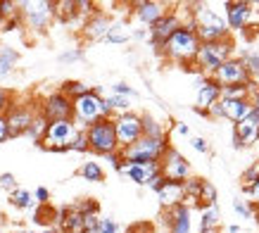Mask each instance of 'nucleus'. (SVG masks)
Returning <instances> with one entry per match:
<instances>
[{
    "instance_id": "obj_54",
    "label": "nucleus",
    "mask_w": 259,
    "mask_h": 233,
    "mask_svg": "<svg viewBox=\"0 0 259 233\" xmlns=\"http://www.w3.org/2000/svg\"><path fill=\"white\" fill-rule=\"evenodd\" d=\"M207 116H209V119H224V116H221V105H219V100H217L212 107L207 109Z\"/></svg>"
},
{
    "instance_id": "obj_44",
    "label": "nucleus",
    "mask_w": 259,
    "mask_h": 233,
    "mask_svg": "<svg viewBox=\"0 0 259 233\" xmlns=\"http://www.w3.org/2000/svg\"><path fill=\"white\" fill-rule=\"evenodd\" d=\"M98 231L100 233H121L119 224L112 217H98Z\"/></svg>"
},
{
    "instance_id": "obj_9",
    "label": "nucleus",
    "mask_w": 259,
    "mask_h": 233,
    "mask_svg": "<svg viewBox=\"0 0 259 233\" xmlns=\"http://www.w3.org/2000/svg\"><path fill=\"white\" fill-rule=\"evenodd\" d=\"M112 124H114V133H117V145L119 150L134 145L136 140L143 136V122L141 114H136L134 109L131 112H124V114L112 116Z\"/></svg>"
},
{
    "instance_id": "obj_49",
    "label": "nucleus",
    "mask_w": 259,
    "mask_h": 233,
    "mask_svg": "<svg viewBox=\"0 0 259 233\" xmlns=\"http://www.w3.org/2000/svg\"><path fill=\"white\" fill-rule=\"evenodd\" d=\"M243 190H245V195L250 198L252 205H257L259 207V179L254 181V183H250V186H243Z\"/></svg>"
},
{
    "instance_id": "obj_14",
    "label": "nucleus",
    "mask_w": 259,
    "mask_h": 233,
    "mask_svg": "<svg viewBox=\"0 0 259 233\" xmlns=\"http://www.w3.org/2000/svg\"><path fill=\"white\" fill-rule=\"evenodd\" d=\"M221 98V86L214 81L212 76L197 79L195 84V105H193V112L200 116H207V109L212 107L214 102Z\"/></svg>"
},
{
    "instance_id": "obj_28",
    "label": "nucleus",
    "mask_w": 259,
    "mask_h": 233,
    "mask_svg": "<svg viewBox=\"0 0 259 233\" xmlns=\"http://www.w3.org/2000/svg\"><path fill=\"white\" fill-rule=\"evenodd\" d=\"M219 224H221V210L219 205H209V207H202L200 210V231H219Z\"/></svg>"
},
{
    "instance_id": "obj_45",
    "label": "nucleus",
    "mask_w": 259,
    "mask_h": 233,
    "mask_svg": "<svg viewBox=\"0 0 259 233\" xmlns=\"http://www.w3.org/2000/svg\"><path fill=\"white\" fill-rule=\"evenodd\" d=\"M0 188H3V190H8V193H12L15 188H19L17 176L12 174V171H3V174H0Z\"/></svg>"
},
{
    "instance_id": "obj_32",
    "label": "nucleus",
    "mask_w": 259,
    "mask_h": 233,
    "mask_svg": "<svg viewBox=\"0 0 259 233\" xmlns=\"http://www.w3.org/2000/svg\"><path fill=\"white\" fill-rule=\"evenodd\" d=\"M217 188H214L212 181L202 179L200 181V193H197V210H202V207H209V205H217Z\"/></svg>"
},
{
    "instance_id": "obj_19",
    "label": "nucleus",
    "mask_w": 259,
    "mask_h": 233,
    "mask_svg": "<svg viewBox=\"0 0 259 233\" xmlns=\"http://www.w3.org/2000/svg\"><path fill=\"white\" fill-rule=\"evenodd\" d=\"M134 8V17L143 26H152L155 22H159L162 17L169 12V3H159V0H138L131 5Z\"/></svg>"
},
{
    "instance_id": "obj_3",
    "label": "nucleus",
    "mask_w": 259,
    "mask_h": 233,
    "mask_svg": "<svg viewBox=\"0 0 259 233\" xmlns=\"http://www.w3.org/2000/svg\"><path fill=\"white\" fill-rule=\"evenodd\" d=\"M100 119H112V112L105 105V93L100 88H91L86 95L71 100V122L76 129L86 131Z\"/></svg>"
},
{
    "instance_id": "obj_6",
    "label": "nucleus",
    "mask_w": 259,
    "mask_h": 233,
    "mask_svg": "<svg viewBox=\"0 0 259 233\" xmlns=\"http://www.w3.org/2000/svg\"><path fill=\"white\" fill-rule=\"evenodd\" d=\"M169 145H171L169 138H148V136H141L134 145L119 150V152H121V160H124V162L145 164V162H159Z\"/></svg>"
},
{
    "instance_id": "obj_57",
    "label": "nucleus",
    "mask_w": 259,
    "mask_h": 233,
    "mask_svg": "<svg viewBox=\"0 0 259 233\" xmlns=\"http://www.w3.org/2000/svg\"><path fill=\"white\" fill-rule=\"evenodd\" d=\"M250 102H252V112H259V91L250 98Z\"/></svg>"
},
{
    "instance_id": "obj_60",
    "label": "nucleus",
    "mask_w": 259,
    "mask_h": 233,
    "mask_svg": "<svg viewBox=\"0 0 259 233\" xmlns=\"http://www.w3.org/2000/svg\"><path fill=\"white\" fill-rule=\"evenodd\" d=\"M83 233H100V231H98V226H95V228H88V231H83Z\"/></svg>"
},
{
    "instance_id": "obj_25",
    "label": "nucleus",
    "mask_w": 259,
    "mask_h": 233,
    "mask_svg": "<svg viewBox=\"0 0 259 233\" xmlns=\"http://www.w3.org/2000/svg\"><path fill=\"white\" fill-rule=\"evenodd\" d=\"M131 24L124 22V19H112V26L110 31H107V36H105V43H110V46H126L128 41H131Z\"/></svg>"
},
{
    "instance_id": "obj_17",
    "label": "nucleus",
    "mask_w": 259,
    "mask_h": 233,
    "mask_svg": "<svg viewBox=\"0 0 259 233\" xmlns=\"http://www.w3.org/2000/svg\"><path fill=\"white\" fill-rule=\"evenodd\" d=\"M259 140V112H252L247 119L233 124V148H247Z\"/></svg>"
},
{
    "instance_id": "obj_47",
    "label": "nucleus",
    "mask_w": 259,
    "mask_h": 233,
    "mask_svg": "<svg viewBox=\"0 0 259 233\" xmlns=\"http://www.w3.org/2000/svg\"><path fill=\"white\" fill-rule=\"evenodd\" d=\"M12 102H15V95L10 93L8 88L0 86V114H5V112L12 107Z\"/></svg>"
},
{
    "instance_id": "obj_34",
    "label": "nucleus",
    "mask_w": 259,
    "mask_h": 233,
    "mask_svg": "<svg viewBox=\"0 0 259 233\" xmlns=\"http://www.w3.org/2000/svg\"><path fill=\"white\" fill-rule=\"evenodd\" d=\"M105 105L112 112V116L124 114V112H131V100L128 98H121V95H105Z\"/></svg>"
},
{
    "instance_id": "obj_4",
    "label": "nucleus",
    "mask_w": 259,
    "mask_h": 233,
    "mask_svg": "<svg viewBox=\"0 0 259 233\" xmlns=\"http://www.w3.org/2000/svg\"><path fill=\"white\" fill-rule=\"evenodd\" d=\"M233 53H236V41H233V36H228V38H224V41L200 43L197 55H195V67L202 71L204 76H212L226 60L236 57Z\"/></svg>"
},
{
    "instance_id": "obj_21",
    "label": "nucleus",
    "mask_w": 259,
    "mask_h": 233,
    "mask_svg": "<svg viewBox=\"0 0 259 233\" xmlns=\"http://www.w3.org/2000/svg\"><path fill=\"white\" fill-rule=\"evenodd\" d=\"M55 228L57 233H83L86 231V217L74 205L62 207L55 214Z\"/></svg>"
},
{
    "instance_id": "obj_20",
    "label": "nucleus",
    "mask_w": 259,
    "mask_h": 233,
    "mask_svg": "<svg viewBox=\"0 0 259 233\" xmlns=\"http://www.w3.org/2000/svg\"><path fill=\"white\" fill-rule=\"evenodd\" d=\"M164 226L169 233H193V207L183 202L171 210H164Z\"/></svg>"
},
{
    "instance_id": "obj_1",
    "label": "nucleus",
    "mask_w": 259,
    "mask_h": 233,
    "mask_svg": "<svg viewBox=\"0 0 259 233\" xmlns=\"http://www.w3.org/2000/svg\"><path fill=\"white\" fill-rule=\"evenodd\" d=\"M190 24L195 29L200 43H209V41H224L231 36L226 26V19L212 3H193L190 5Z\"/></svg>"
},
{
    "instance_id": "obj_8",
    "label": "nucleus",
    "mask_w": 259,
    "mask_h": 233,
    "mask_svg": "<svg viewBox=\"0 0 259 233\" xmlns=\"http://www.w3.org/2000/svg\"><path fill=\"white\" fill-rule=\"evenodd\" d=\"M76 126L71 119H60V122H48L46 136L40 138V148L48 152H69V143L76 136Z\"/></svg>"
},
{
    "instance_id": "obj_51",
    "label": "nucleus",
    "mask_w": 259,
    "mask_h": 233,
    "mask_svg": "<svg viewBox=\"0 0 259 233\" xmlns=\"http://www.w3.org/2000/svg\"><path fill=\"white\" fill-rule=\"evenodd\" d=\"M5 140H10V129L5 114H0V143H5Z\"/></svg>"
},
{
    "instance_id": "obj_26",
    "label": "nucleus",
    "mask_w": 259,
    "mask_h": 233,
    "mask_svg": "<svg viewBox=\"0 0 259 233\" xmlns=\"http://www.w3.org/2000/svg\"><path fill=\"white\" fill-rule=\"evenodd\" d=\"M257 91V81H247L243 86H226L221 88V100H250Z\"/></svg>"
},
{
    "instance_id": "obj_46",
    "label": "nucleus",
    "mask_w": 259,
    "mask_h": 233,
    "mask_svg": "<svg viewBox=\"0 0 259 233\" xmlns=\"http://www.w3.org/2000/svg\"><path fill=\"white\" fill-rule=\"evenodd\" d=\"M259 179V162H252L247 169L243 171V186H250Z\"/></svg>"
},
{
    "instance_id": "obj_16",
    "label": "nucleus",
    "mask_w": 259,
    "mask_h": 233,
    "mask_svg": "<svg viewBox=\"0 0 259 233\" xmlns=\"http://www.w3.org/2000/svg\"><path fill=\"white\" fill-rule=\"evenodd\" d=\"M40 114L46 116L48 122H60V119H71V100L62 91L50 93L46 100L40 102Z\"/></svg>"
},
{
    "instance_id": "obj_31",
    "label": "nucleus",
    "mask_w": 259,
    "mask_h": 233,
    "mask_svg": "<svg viewBox=\"0 0 259 233\" xmlns=\"http://www.w3.org/2000/svg\"><path fill=\"white\" fill-rule=\"evenodd\" d=\"M10 205L15 207V210H33L36 207V202H33V193L31 190H26V188H15L12 193H10Z\"/></svg>"
},
{
    "instance_id": "obj_36",
    "label": "nucleus",
    "mask_w": 259,
    "mask_h": 233,
    "mask_svg": "<svg viewBox=\"0 0 259 233\" xmlns=\"http://www.w3.org/2000/svg\"><path fill=\"white\" fill-rule=\"evenodd\" d=\"M91 88H93V86L83 84V81H64V84L60 86V91H62L69 100H76V98H81V95H86Z\"/></svg>"
},
{
    "instance_id": "obj_41",
    "label": "nucleus",
    "mask_w": 259,
    "mask_h": 233,
    "mask_svg": "<svg viewBox=\"0 0 259 233\" xmlns=\"http://www.w3.org/2000/svg\"><path fill=\"white\" fill-rule=\"evenodd\" d=\"M69 152H79V155H83V152H88V138H86V131H76V136H74V140L69 143Z\"/></svg>"
},
{
    "instance_id": "obj_5",
    "label": "nucleus",
    "mask_w": 259,
    "mask_h": 233,
    "mask_svg": "<svg viewBox=\"0 0 259 233\" xmlns=\"http://www.w3.org/2000/svg\"><path fill=\"white\" fill-rule=\"evenodd\" d=\"M22 26L31 29L33 33H46L50 24L55 22V3L53 0H24L19 3Z\"/></svg>"
},
{
    "instance_id": "obj_56",
    "label": "nucleus",
    "mask_w": 259,
    "mask_h": 233,
    "mask_svg": "<svg viewBox=\"0 0 259 233\" xmlns=\"http://www.w3.org/2000/svg\"><path fill=\"white\" fill-rule=\"evenodd\" d=\"M128 233H152V226L150 224H138V226H131Z\"/></svg>"
},
{
    "instance_id": "obj_15",
    "label": "nucleus",
    "mask_w": 259,
    "mask_h": 233,
    "mask_svg": "<svg viewBox=\"0 0 259 233\" xmlns=\"http://www.w3.org/2000/svg\"><path fill=\"white\" fill-rule=\"evenodd\" d=\"M212 79L221 86V88H226V86H243V84H247V81H252L250 74L245 71L243 62H240V57L226 60V62L212 74Z\"/></svg>"
},
{
    "instance_id": "obj_40",
    "label": "nucleus",
    "mask_w": 259,
    "mask_h": 233,
    "mask_svg": "<svg viewBox=\"0 0 259 233\" xmlns=\"http://www.w3.org/2000/svg\"><path fill=\"white\" fill-rule=\"evenodd\" d=\"M112 95H121V98L134 100V98H138V91H136L134 86H128L126 81H114L112 84Z\"/></svg>"
},
{
    "instance_id": "obj_35",
    "label": "nucleus",
    "mask_w": 259,
    "mask_h": 233,
    "mask_svg": "<svg viewBox=\"0 0 259 233\" xmlns=\"http://www.w3.org/2000/svg\"><path fill=\"white\" fill-rule=\"evenodd\" d=\"M46 129H48V119H46L43 114H40V109H38V114L33 116L31 126L26 129V133H24V136H29V138L33 140V143H40V138L46 136Z\"/></svg>"
},
{
    "instance_id": "obj_23",
    "label": "nucleus",
    "mask_w": 259,
    "mask_h": 233,
    "mask_svg": "<svg viewBox=\"0 0 259 233\" xmlns=\"http://www.w3.org/2000/svg\"><path fill=\"white\" fill-rule=\"evenodd\" d=\"M157 200L164 210H171L176 205H183L186 202V190H183V183L181 181H164V186L159 188L157 193Z\"/></svg>"
},
{
    "instance_id": "obj_39",
    "label": "nucleus",
    "mask_w": 259,
    "mask_h": 233,
    "mask_svg": "<svg viewBox=\"0 0 259 233\" xmlns=\"http://www.w3.org/2000/svg\"><path fill=\"white\" fill-rule=\"evenodd\" d=\"M83 57H86L83 48H71V50H64V53H60L57 62H60V64H74V62H81Z\"/></svg>"
},
{
    "instance_id": "obj_62",
    "label": "nucleus",
    "mask_w": 259,
    "mask_h": 233,
    "mask_svg": "<svg viewBox=\"0 0 259 233\" xmlns=\"http://www.w3.org/2000/svg\"><path fill=\"white\" fill-rule=\"evenodd\" d=\"M0 29H3V17H0Z\"/></svg>"
},
{
    "instance_id": "obj_18",
    "label": "nucleus",
    "mask_w": 259,
    "mask_h": 233,
    "mask_svg": "<svg viewBox=\"0 0 259 233\" xmlns=\"http://www.w3.org/2000/svg\"><path fill=\"white\" fill-rule=\"evenodd\" d=\"M117 174L126 176L128 181H134L136 186H148L150 181L159 174V162H145V164H141V162H124Z\"/></svg>"
},
{
    "instance_id": "obj_42",
    "label": "nucleus",
    "mask_w": 259,
    "mask_h": 233,
    "mask_svg": "<svg viewBox=\"0 0 259 233\" xmlns=\"http://www.w3.org/2000/svg\"><path fill=\"white\" fill-rule=\"evenodd\" d=\"M0 17H3V22L12 19V17H19V3H15V0H0Z\"/></svg>"
},
{
    "instance_id": "obj_58",
    "label": "nucleus",
    "mask_w": 259,
    "mask_h": 233,
    "mask_svg": "<svg viewBox=\"0 0 259 233\" xmlns=\"http://www.w3.org/2000/svg\"><path fill=\"white\" fill-rule=\"evenodd\" d=\"M226 233H243V226H240V224H231L226 228Z\"/></svg>"
},
{
    "instance_id": "obj_53",
    "label": "nucleus",
    "mask_w": 259,
    "mask_h": 233,
    "mask_svg": "<svg viewBox=\"0 0 259 233\" xmlns=\"http://www.w3.org/2000/svg\"><path fill=\"white\" fill-rule=\"evenodd\" d=\"M174 131L179 133V136H183V138H188V136H190V126L186 124V122H176V124H174Z\"/></svg>"
},
{
    "instance_id": "obj_24",
    "label": "nucleus",
    "mask_w": 259,
    "mask_h": 233,
    "mask_svg": "<svg viewBox=\"0 0 259 233\" xmlns=\"http://www.w3.org/2000/svg\"><path fill=\"white\" fill-rule=\"evenodd\" d=\"M219 105H221V116L228 119L231 124H238V122H243V119H247L252 114L250 100H221L219 98Z\"/></svg>"
},
{
    "instance_id": "obj_30",
    "label": "nucleus",
    "mask_w": 259,
    "mask_h": 233,
    "mask_svg": "<svg viewBox=\"0 0 259 233\" xmlns=\"http://www.w3.org/2000/svg\"><path fill=\"white\" fill-rule=\"evenodd\" d=\"M79 176L88 183H102L105 181V169L100 167V162H93V160H86V162L79 167Z\"/></svg>"
},
{
    "instance_id": "obj_43",
    "label": "nucleus",
    "mask_w": 259,
    "mask_h": 233,
    "mask_svg": "<svg viewBox=\"0 0 259 233\" xmlns=\"http://www.w3.org/2000/svg\"><path fill=\"white\" fill-rule=\"evenodd\" d=\"M190 148L200 152V155H209V140L204 138V136H190Z\"/></svg>"
},
{
    "instance_id": "obj_27",
    "label": "nucleus",
    "mask_w": 259,
    "mask_h": 233,
    "mask_svg": "<svg viewBox=\"0 0 259 233\" xmlns=\"http://www.w3.org/2000/svg\"><path fill=\"white\" fill-rule=\"evenodd\" d=\"M19 64V50H15L12 46H5L0 43V79L10 76L15 67Z\"/></svg>"
},
{
    "instance_id": "obj_10",
    "label": "nucleus",
    "mask_w": 259,
    "mask_h": 233,
    "mask_svg": "<svg viewBox=\"0 0 259 233\" xmlns=\"http://www.w3.org/2000/svg\"><path fill=\"white\" fill-rule=\"evenodd\" d=\"M254 12H257V10L252 8V3H247V0L224 3V19H226V26H228V31H231V36L236 31L243 33L247 26H252Z\"/></svg>"
},
{
    "instance_id": "obj_63",
    "label": "nucleus",
    "mask_w": 259,
    "mask_h": 233,
    "mask_svg": "<svg viewBox=\"0 0 259 233\" xmlns=\"http://www.w3.org/2000/svg\"><path fill=\"white\" fill-rule=\"evenodd\" d=\"M257 221H259V214H257Z\"/></svg>"
},
{
    "instance_id": "obj_64",
    "label": "nucleus",
    "mask_w": 259,
    "mask_h": 233,
    "mask_svg": "<svg viewBox=\"0 0 259 233\" xmlns=\"http://www.w3.org/2000/svg\"><path fill=\"white\" fill-rule=\"evenodd\" d=\"M124 233H128V231H124Z\"/></svg>"
},
{
    "instance_id": "obj_29",
    "label": "nucleus",
    "mask_w": 259,
    "mask_h": 233,
    "mask_svg": "<svg viewBox=\"0 0 259 233\" xmlns=\"http://www.w3.org/2000/svg\"><path fill=\"white\" fill-rule=\"evenodd\" d=\"M141 122H143V136H148V138H169L166 136V126L155 119L152 114H141Z\"/></svg>"
},
{
    "instance_id": "obj_7",
    "label": "nucleus",
    "mask_w": 259,
    "mask_h": 233,
    "mask_svg": "<svg viewBox=\"0 0 259 233\" xmlns=\"http://www.w3.org/2000/svg\"><path fill=\"white\" fill-rule=\"evenodd\" d=\"M86 138H88V152H95V155H102V157L119 152L117 133H114L112 119H100L93 126H88Z\"/></svg>"
},
{
    "instance_id": "obj_38",
    "label": "nucleus",
    "mask_w": 259,
    "mask_h": 233,
    "mask_svg": "<svg viewBox=\"0 0 259 233\" xmlns=\"http://www.w3.org/2000/svg\"><path fill=\"white\" fill-rule=\"evenodd\" d=\"M74 207H76L83 217H98V214H100V205H98V200H93V198H83V200H79Z\"/></svg>"
},
{
    "instance_id": "obj_50",
    "label": "nucleus",
    "mask_w": 259,
    "mask_h": 233,
    "mask_svg": "<svg viewBox=\"0 0 259 233\" xmlns=\"http://www.w3.org/2000/svg\"><path fill=\"white\" fill-rule=\"evenodd\" d=\"M105 160L110 162V167L114 171L121 169V164H124V160H121V152H112V155H105Z\"/></svg>"
},
{
    "instance_id": "obj_37",
    "label": "nucleus",
    "mask_w": 259,
    "mask_h": 233,
    "mask_svg": "<svg viewBox=\"0 0 259 233\" xmlns=\"http://www.w3.org/2000/svg\"><path fill=\"white\" fill-rule=\"evenodd\" d=\"M233 212H236L240 219H252L257 214L254 205H252L250 200H245V198H236V200H233Z\"/></svg>"
},
{
    "instance_id": "obj_48",
    "label": "nucleus",
    "mask_w": 259,
    "mask_h": 233,
    "mask_svg": "<svg viewBox=\"0 0 259 233\" xmlns=\"http://www.w3.org/2000/svg\"><path fill=\"white\" fill-rule=\"evenodd\" d=\"M33 202L36 205H50V190L46 186H38L33 190Z\"/></svg>"
},
{
    "instance_id": "obj_61",
    "label": "nucleus",
    "mask_w": 259,
    "mask_h": 233,
    "mask_svg": "<svg viewBox=\"0 0 259 233\" xmlns=\"http://www.w3.org/2000/svg\"><path fill=\"white\" fill-rule=\"evenodd\" d=\"M200 233H219V231H200Z\"/></svg>"
},
{
    "instance_id": "obj_2",
    "label": "nucleus",
    "mask_w": 259,
    "mask_h": 233,
    "mask_svg": "<svg viewBox=\"0 0 259 233\" xmlns=\"http://www.w3.org/2000/svg\"><path fill=\"white\" fill-rule=\"evenodd\" d=\"M197 48H200V38H197L193 24H183L181 29L166 38V43L162 46V57H166L169 62L181 64V67H190L195 64V55Z\"/></svg>"
},
{
    "instance_id": "obj_12",
    "label": "nucleus",
    "mask_w": 259,
    "mask_h": 233,
    "mask_svg": "<svg viewBox=\"0 0 259 233\" xmlns=\"http://www.w3.org/2000/svg\"><path fill=\"white\" fill-rule=\"evenodd\" d=\"M183 24H186V22H183V17H181L179 10H169V12H166L159 22H155L152 26H150V29H148V36H150L148 43L155 48V53H157V55L162 53V46L166 43V38H169L176 29H181Z\"/></svg>"
},
{
    "instance_id": "obj_55",
    "label": "nucleus",
    "mask_w": 259,
    "mask_h": 233,
    "mask_svg": "<svg viewBox=\"0 0 259 233\" xmlns=\"http://www.w3.org/2000/svg\"><path fill=\"white\" fill-rule=\"evenodd\" d=\"M148 29H134L131 31V41H148Z\"/></svg>"
},
{
    "instance_id": "obj_52",
    "label": "nucleus",
    "mask_w": 259,
    "mask_h": 233,
    "mask_svg": "<svg viewBox=\"0 0 259 233\" xmlns=\"http://www.w3.org/2000/svg\"><path fill=\"white\" fill-rule=\"evenodd\" d=\"M164 181H166L164 176H162V174H157V176H155V179L150 181V183H148V186H145V188H150V190H152V193H157L159 188L164 186Z\"/></svg>"
},
{
    "instance_id": "obj_13",
    "label": "nucleus",
    "mask_w": 259,
    "mask_h": 233,
    "mask_svg": "<svg viewBox=\"0 0 259 233\" xmlns=\"http://www.w3.org/2000/svg\"><path fill=\"white\" fill-rule=\"evenodd\" d=\"M38 114V109L29 105V102H12V107L5 112V119H8V129H10V138H17V136H24L26 129L31 126L33 116Z\"/></svg>"
},
{
    "instance_id": "obj_11",
    "label": "nucleus",
    "mask_w": 259,
    "mask_h": 233,
    "mask_svg": "<svg viewBox=\"0 0 259 233\" xmlns=\"http://www.w3.org/2000/svg\"><path fill=\"white\" fill-rule=\"evenodd\" d=\"M159 174H162L166 181H181V183L193 176L188 157L181 155V150H176L174 145H169L166 152L162 155V160H159Z\"/></svg>"
},
{
    "instance_id": "obj_33",
    "label": "nucleus",
    "mask_w": 259,
    "mask_h": 233,
    "mask_svg": "<svg viewBox=\"0 0 259 233\" xmlns=\"http://www.w3.org/2000/svg\"><path fill=\"white\" fill-rule=\"evenodd\" d=\"M240 62H243L245 71L250 74L252 81H257L259 79V50H245L240 55Z\"/></svg>"
},
{
    "instance_id": "obj_22",
    "label": "nucleus",
    "mask_w": 259,
    "mask_h": 233,
    "mask_svg": "<svg viewBox=\"0 0 259 233\" xmlns=\"http://www.w3.org/2000/svg\"><path fill=\"white\" fill-rule=\"evenodd\" d=\"M110 26H112L110 15H105V12H100V10H95L93 15L83 22L81 33H83V38H88V41H93L95 43V41H105V36H107V31H110Z\"/></svg>"
},
{
    "instance_id": "obj_59",
    "label": "nucleus",
    "mask_w": 259,
    "mask_h": 233,
    "mask_svg": "<svg viewBox=\"0 0 259 233\" xmlns=\"http://www.w3.org/2000/svg\"><path fill=\"white\" fill-rule=\"evenodd\" d=\"M10 233H38V231H29V228H17V231H10Z\"/></svg>"
}]
</instances>
